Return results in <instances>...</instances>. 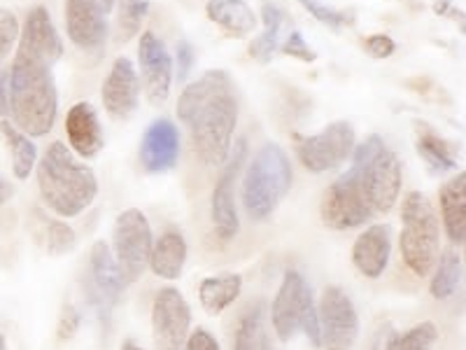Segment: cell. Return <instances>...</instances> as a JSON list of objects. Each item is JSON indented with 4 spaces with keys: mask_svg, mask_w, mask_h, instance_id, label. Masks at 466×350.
I'll use <instances>...</instances> for the list:
<instances>
[{
    "mask_svg": "<svg viewBox=\"0 0 466 350\" xmlns=\"http://www.w3.org/2000/svg\"><path fill=\"white\" fill-rule=\"evenodd\" d=\"M187 264V241L180 232H166L157 243L152 245L149 255V269L164 281H177Z\"/></svg>",
    "mask_w": 466,
    "mask_h": 350,
    "instance_id": "obj_23",
    "label": "cell"
},
{
    "mask_svg": "<svg viewBox=\"0 0 466 350\" xmlns=\"http://www.w3.org/2000/svg\"><path fill=\"white\" fill-rule=\"evenodd\" d=\"M177 117L189 127L198 157L208 166L228 160L238 119V98L227 70H208L182 89Z\"/></svg>",
    "mask_w": 466,
    "mask_h": 350,
    "instance_id": "obj_1",
    "label": "cell"
},
{
    "mask_svg": "<svg viewBox=\"0 0 466 350\" xmlns=\"http://www.w3.org/2000/svg\"><path fill=\"white\" fill-rule=\"evenodd\" d=\"M461 273H464V269H461L460 255L452 252V250L443 252L439 264H434V278H431V287H430L431 297L439 299V302L452 297L461 283Z\"/></svg>",
    "mask_w": 466,
    "mask_h": 350,
    "instance_id": "obj_31",
    "label": "cell"
},
{
    "mask_svg": "<svg viewBox=\"0 0 466 350\" xmlns=\"http://www.w3.org/2000/svg\"><path fill=\"white\" fill-rule=\"evenodd\" d=\"M319 345L324 350H352L360 336V315L352 299L339 285L322 290L318 304Z\"/></svg>",
    "mask_w": 466,
    "mask_h": 350,
    "instance_id": "obj_10",
    "label": "cell"
},
{
    "mask_svg": "<svg viewBox=\"0 0 466 350\" xmlns=\"http://www.w3.org/2000/svg\"><path fill=\"white\" fill-rule=\"evenodd\" d=\"M245 160H248V140L238 139L233 145V152H228V160L224 161L227 166L219 175L218 185L212 190V224H215V233L222 241H231L240 229L238 211H236V180H238Z\"/></svg>",
    "mask_w": 466,
    "mask_h": 350,
    "instance_id": "obj_13",
    "label": "cell"
},
{
    "mask_svg": "<svg viewBox=\"0 0 466 350\" xmlns=\"http://www.w3.org/2000/svg\"><path fill=\"white\" fill-rule=\"evenodd\" d=\"M355 145V127L345 119L329 124L327 129L313 133V136H297V140H294L299 160L313 173H327V170L339 169L345 160H350Z\"/></svg>",
    "mask_w": 466,
    "mask_h": 350,
    "instance_id": "obj_9",
    "label": "cell"
},
{
    "mask_svg": "<svg viewBox=\"0 0 466 350\" xmlns=\"http://www.w3.org/2000/svg\"><path fill=\"white\" fill-rule=\"evenodd\" d=\"M58 94L52 66L16 52L10 68V115L26 136H47L56 122Z\"/></svg>",
    "mask_w": 466,
    "mask_h": 350,
    "instance_id": "obj_2",
    "label": "cell"
},
{
    "mask_svg": "<svg viewBox=\"0 0 466 350\" xmlns=\"http://www.w3.org/2000/svg\"><path fill=\"white\" fill-rule=\"evenodd\" d=\"M0 350H7V341L3 335H0Z\"/></svg>",
    "mask_w": 466,
    "mask_h": 350,
    "instance_id": "obj_46",
    "label": "cell"
},
{
    "mask_svg": "<svg viewBox=\"0 0 466 350\" xmlns=\"http://www.w3.org/2000/svg\"><path fill=\"white\" fill-rule=\"evenodd\" d=\"M233 350H273L268 329H266L264 302H255L245 308L233 335Z\"/></svg>",
    "mask_w": 466,
    "mask_h": 350,
    "instance_id": "obj_27",
    "label": "cell"
},
{
    "mask_svg": "<svg viewBox=\"0 0 466 350\" xmlns=\"http://www.w3.org/2000/svg\"><path fill=\"white\" fill-rule=\"evenodd\" d=\"M350 170L355 173L364 201L373 215H385L392 211L401 194V164L399 157L387 148L380 136H369L361 145H355Z\"/></svg>",
    "mask_w": 466,
    "mask_h": 350,
    "instance_id": "obj_4",
    "label": "cell"
},
{
    "mask_svg": "<svg viewBox=\"0 0 466 350\" xmlns=\"http://www.w3.org/2000/svg\"><path fill=\"white\" fill-rule=\"evenodd\" d=\"M0 133L5 136L7 145L12 149V173H15L16 180H26L28 175L33 173L37 164V148L26 133H22L15 124H10L7 119L0 122Z\"/></svg>",
    "mask_w": 466,
    "mask_h": 350,
    "instance_id": "obj_28",
    "label": "cell"
},
{
    "mask_svg": "<svg viewBox=\"0 0 466 350\" xmlns=\"http://www.w3.org/2000/svg\"><path fill=\"white\" fill-rule=\"evenodd\" d=\"M101 98L112 119H127L133 115L140 98V77L131 58L119 57L112 64V70L101 87Z\"/></svg>",
    "mask_w": 466,
    "mask_h": 350,
    "instance_id": "obj_17",
    "label": "cell"
},
{
    "mask_svg": "<svg viewBox=\"0 0 466 350\" xmlns=\"http://www.w3.org/2000/svg\"><path fill=\"white\" fill-rule=\"evenodd\" d=\"M261 19H264V31L257 37L255 43L249 45V54L261 61V64H268L273 54L280 49V31L282 24H285V12L280 10L273 3H264L261 7Z\"/></svg>",
    "mask_w": 466,
    "mask_h": 350,
    "instance_id": "obj_29",
    "label": "cell"
},
{
    "mask_svg": "<svg viewBox=\"0 0 466 350\" xmlns=\"http://www.w3.org/2000/svg\"><path fill=\"white\" fill-rule=\"evenodd\" d=\"M299 3H301V5L306 7V10L310 12L319 24L334 28V31H340V28L352 26V24H355V15H352V12L336 10V7L322 3V0H299Z\"/></svg>",
    "mask_w": 466,
    "mask_h": 350,
    "instance_id": "obj_34",
    "label": "cell"
},
{
    "mask_svg": "<svg viewBox=\"0 0 466 350\" xmlns=\"http://www.w3.org/2000/svg\"><path fill=\"white\" fill-rule=\"evenodd\" d=\"M149 12L147 0H124L119 19H116V43H128L143 26Z\"/></svg>",
    "mask_w": 466,
    "mask_h": 350,
    "instance_id": "obj_33",
    "label": "cell"
},
{
    "mask_svg": "<svg viewBox=\"0 0 466 350\" xmlns=\"http://www.w3.org/2000/svg\"><path fill=\"white\" fill-rule=\"evenodd\" d=\"M401 255L415 276H427L434 269L441 250V224L434 203L422 191H410L401 203Z\"/></svg>",
    "mask_w": 466,
    "mask_h": 350,
    "instance_id": "obj_6",
    "label": "cell"
},
{
    "mask_svg": "<svg viewBox=\"0 0 466 350\" xmlns=\"http://www.w3.org/2000/svg\"><path fill=\"white\" fill-rule=\"evenodd\" d=\"M107 12L98 0H66V31L73 45L98 52L107 40Z\"/></svg>",
    "mask_w": 466,
    "mask_h": 350,
    "instance_id": "obj_16",
    "label": "cell"
},
{
    "mask_svg": "<svg viewBox=\"0 0 466 350\" xmlns=\"http://www.w3.org/2000/svg\"><path fill=\"white\" fill-rule=\"evenodd\" d=\"M206 15L233 37H245L257 28V15L245 0H210Z\"/></svg>",
    "mask_w": 466,
    "mask_h": 350,
    "instance_id": "obj_24",
    "label": "cell"
},
{
    "mask_svg": "<svg viewBox=\"0 0 466 350\" xmlns=\"http://www.w3.org/2000/svg\"><path fill=\"white\" fill-rule=\"evenodd\" d=\"M319 215H322V222L327 227L339 229V232L364 227L373 218V212L366 206L364 194H361L360 182H357L352 170L348 169L339 180L329 185L322 197Z\"/></svg>",
    "mask_w": 466,
    "mask_h": 350,
    "instance_id": "obj_12",
    "label": "cell"
},
{
    "mask_svg": "<svg viewBox=\"0 0 466 350\" xmlns=\"http://www.w3.org/2000/svg\"><path fill=\"white\" fill-rule=\"evenodd\" d=\"M35 236L40 239L47 255L58 257L73 252L75 245H77V236H75V232L68 224L61 222V220L45 218V215H35Z\"/></svg>",
    "mask_w": 466,
    "mask_h": 350,
    "instance_id": "obj_30",
    "label": "cell"
},
{
    "mask_svg": "<svg viewBox=\"0 0 466 350\" xmlns=\"http://www.w3.org/2000/svg\"><path fill=\"white\" fill-rule=\"evenodd\" d=\"M180 160V131L170 119L161 117L147 127L140 143V164L147 173H166Z\"/></svg>",
    "mask_w": 466,
    "mask_h": 350,
    "instance_id": "obj_19",
    "label": "cell"
},
{
    "mask_svg": "<svg viewBox=\"0 0 466 350\" xmlns=\"http://www.w3.org/2000/svg\"><path fill=\"white\" fill-rule=\"evenodd\" d=\"M112 245H115V260L127 283L140 281V276L149 266L154 245L152 227L143 211L128 208L116 215L115 229H112Z\"/></svg>",
    "mask_w": 466,
    "mask_h": 350,
    "instance_id": "obj_8",
    "label": "cell"
},
{
    "mask_svg": "<svg viewBox=\"0 0 466 350\" xmlns=\"http://www.w3.org/2000/svg\"><path fill=\"white\" fill-rule=\"evenodd\" d=\"M415 149L434 173H451L457 169L455 148L443 136H439L430 124L415 122Z\"/></svg>",
    "mask_w": 466,
    "mask_h": 350,
    "instance_id": "obj_25",
    "label": "cell"
},
{
    "mask_svg": "<svg viewBox=\"0 0 466 350\" xmlns=\"http://www.w3.org/2000/svg\"><path fill=\"white\" fill-rule=\"evenodd\" d=\"M10 199H12V185L3 178V175H0V208L5 206Z\"/></svg>",
    "mask_w": 466,
    "mask_h": 350,
    "instance_id": "obj_43",
    "label": "cell"
},
{
    "mask_svg": "<svg viewBox=\"0 0 466 350\" xmlns=\"http://www.w3.org/2000/svg\"><path fill=\"white\" fill-rule=\"evenodd\" d=\"M187 350H219L218 339L208 332V329H197L187 336Z\"/></svg>",
    "mask_w": 466,
    "mask_h": 350,
    "instance_id": "obj_40",
    "label": "cell"
},
{
    "mask_svg": "<svg viewBox=\"0 0 466 350\" xmlns=\"http://www.w3.org/2000/svg\"><path fill=\"white\" fill-rule=\"evenodd\" d=\"M270 323L280 341H289L303 332L313 345H319V318L313 290L297 269L282 276L280 290L270 304Z\"/></svg>",
    "mask_w": 466,
    "mask_h": 350,
    "instance_id": "obj_7",
    "label": "cell"
},
{
    "mask_svg": "<svg viewBox=\"0 0 466 350\" xmlns=\"http://www.w3.org/2000/svg\"><path fill=\"white\" fill-rule=\"evenodd\" d=\"M127 285V278H124L122 269L116 264L112 250L107 248L106 241H96L89 255L86 299L91 302L103 324L110 323V311L119 304Z\"/></svg>",
    "mask_w": 466,
    "mask_h": 350,
    "instance_id": "obj_11",
    "label": "cell"
},
{
    "mask_svg": "<svg viewBox=\"0 0 466 350\" xmlns=\"http://www.w3.org/2000/svg\"><path fill=\"white\" fill-rule=\"evenodd\" d=\"M434 12L441 16H451V19H455V22L460 19V26H464V15H461V10H457L452 0H436Z\"/></svg>",
    "mask_w": 466,
    "mask_h": 350,
    "instance_id": "obj_42",
    "label": "cell"
},
{
    "mask_svg": "<svg viewBox=\"0 0 466 350\" xmlns=\"http://www.w3.org/2000/svg\"><path fill=\"white\" fill-rule=\"evenodd\" d=\"M66 136L77 157L91 160L101 152L106 139H103V129L98 122V112L91 103L80 101L70 108L66 115Z\"/></svg>",
    "mask_w": 466,
    "mask_h": 350,
    "instance_id": "obj_21",
    "label": "cell"
},
{
    "mask_svg": "<svg viewBox=\"0 0 466 350\" xmlns=\"http://www.w3.org/2000/svg\"><path fill=\"white\" fill-rule=\"evenodd\" d=\"M175 58H177V82H187L189 80L191 68L197 64L194 47H191L187 40H180V43H177V49H175Z\"/></svg>",
    "mask_w": 466,
    "mask_h": 350,
    "instance_id": "obj_39",
    "label": "cell"
},
{
    "mask_svg": "<svg viewBox=\"0 0 466 350\" xmlns=\"http://www.w3.org/2000/svg\"><path fill=\"white\" fill-rule=\"evenodd\" d=\"M466 175L457 173L452 180L441 187L439 203L443 229L452 245H464L466 241Z\"/></svg>",
    "mask_w": 466,
    "mask_h": 350,
    "instance_id": "obj_22",
    "label": "cell"
},
{
    "mask_svg": "<svg viewBox=\"0 0 466 350\" xmlns=\"http://www.w3.org/2000/svg\"><path fill=\"white\" fill-rule=\"evenodd\" d=\"M361 47L366 54H371L373 58H387L397 52V43L392 37L385 36V33H376V36H369L361 40Z\"/></svg>",
    "mask_w": 466,
    "mask_h": 350,
    "instance_id": "obj_37",
    "label": "cell"
},
{
    "mask_svg": "<svg viewBox=\"0 0 466 350\" xmlns=\"http://www.w3.org/2000/svg\"><path fill=\"white\" fill-rule=\"evenodd\" d=\"M98 3H101V7L106 12H110L112 10V3H115V0H98Z\"/></svg>",
    "mask_w": 466,
    "mask_h": 350,
    "instance_id": "obj_45",
    "label": "cell"
},
{
    "mask_svg": "<svg viewBox=\"0 0 466 350\" xmlns=\"http://www.w3.org/2000/svg\"><path fill=\"white\" fill-rule=\"evenodd\" d=\"M82 324V315L80 311L73 306V304H66L64 311H61V318H58V327H56V335L61 341H68L77 335V329Z\"/></svg>",
    "mask_w": 466,
    "mask_h": 350,
    "instance_id": "obj_38",
    "label": "cell"
},
{
    "mask_svg": "<svg viewBox=\"0 0 466 350\" xmlns=\"http://www.w3.org/2000/svg\"><path fill=\"white\" fill-rule=\"evenodd\" d=\"M436 339H439V329L434 323H420L413 329H408L403 335L392 336L387 341L385 350H431Z\"/></svg>",
    "mask_w": 466,
    "mask_h": 350,
    "instance_id": "obj_32",
    "label": "cell"
},
{
    "mask_svg": "<svg viewBox=\"0 0 466 350\" xmlns=\"http://www.w3.org/2000/svg\"><path fill=\"white\" fill-rule=\"evenodd\" d=\"M191 311L180 290L164 287L152 304V335L161 350H180L189 336Z\"/></svg>",
    "mask_w": 466,
    "mask_h": 350,
    "instance_id": "obj_14",
    "label": "cell"
},
{
    "mask_svg": "<svg viewBox=\"0 0 466 350\" xmlns=\"http://www.w3.org/2000/svg\"><path fill=\"white\" fill-rule=\"evenodd\" d=\"M392 255V227L373 224L357 236L352 245V264L366 278H380Z\"/></svg>",
    "mask_w": 466,
    "mask_h": 350,
    "instance_id": "obj_20",
    "label": "cell"
},
{
    "mask_svg": "<svg viewBox=\"0 0 466 350\" xmlns=\"http://www.w3.org/2000/svg\"><path fill=\"white\" fill-rule=\"evenodd\" d=\"M240 292H243L240 273H219V276L203 278L198 285V299L208 315H219L240 297Z\"/></svg>",
    "mask_w": 466,
    "mask_h": 350,
    "instance_id": "obj_26",
    "label": "cell"
},
{
    "mask_svg": "<svg viewBox=\"0 0 466 350\" xmlns=\"http://www.w3.org/2000/svg\"><path fill=\"white\" fill-rule=\"evenodd\" d=\"M280 49L282 54H287V57L291 58H299L303 64H315V61H318V52L308 47V43L303 40V36L299 31H291Z\"/></svg>",
    "mask_w": 466,
    "mask_h": 350,
    "instance_id": "obj_36",
    "label": "cell"
},
{
    "mask_svg": "<svg viewBox=\"0 0 466 350\" xmlns=\"http://www.w3.org/2000/svg\"><path fill=\"white\" fill-rule=\"evenodd\" d=\"M291 187V164L285 149L276 143L261 145L252 157L243 180V208L249 220L270 218Z\"/></svg>",
    "mask_w": 466,
    "mask_h": 350,
    "instance_id": "obj_5",
    "label": "cell"
},
{
    "mask_svg": "<svg viewBox=\"0 0 466 350\" xmlns=\"http://www.w3.org/2000/svg\"><path fill=\"white\" fill-rule=\"evenodd\" d=\"M19 33H22V26L16 22V16L5 7H0V58L10 54V49L19 40Z\"/></svg>",
    "mask_w": 466,
    "mask_h": 350,
    "instance_id": "obj_35",
    "label": "cell"
},
{
    "mask_svg": "<svg viewBox=\"0 0 466 350\" xmlns=\"http://www.w3.org/2000/svg\"><path fill=\"white\" fill-rule=\"evenodd\" d=\"M37 187L43 201L58 218H77L98 194L94 170L61 140L49 145L43 160L37 161Z\"/></svg>",
    "mask_w": 466,
    "mask_h": 350,
    "instance_id": "obj_3",
    "label": "cell"
},
{
    "mask_svg": "<svg viewBox=\"0 0 466 350\" xmlns=\"http://www.w3.org/2000/svg\"><path fill=\"white\" fill-rule=\"evenodd\" d=\"M0 117H10V70H0Z\"/></svg>",
    "mask_w": 466,
    "mask_h": 350,
    "instance_id": "obj_41",
    "label": "cell"
},
{
    "mask_svg": "<svg viewBox=\"0 0 466 350\" xmlns=\"http://www.w3.org/2000/svg\"><path fill=\"white\" fill-rule=\"evenodd\" d=\"M16 52L37 58V61H43L47 66H54L58 58L64 57V43L58 37V31L54 26L47 7L37 5L28 12L22 33H19Z\"/></svg>",
    "mask_w": 466,
    "mask_h": 350,
    "instance_id": "obj_18",
    "label": "cell"
},
{
    "mask_svg": "<svg viewBox=\"0 0 466 350\" xmlns=\"http://www.w3.org/2000/svg\"><path fill=\"white\" fill-rule=\"evenodd\" d=\"M122 350H145V348H140V345L136 344V341L128 339V341H124V344H122Z\"/></svg>",
    "mask_w": 466,
    "mask_h": 350,
    "instance_id": "obj_44",
    "label": "cell"
},
{
    "mask_svg": "<svg viewBox=\"0 0 466 350\" xmlns=\"http://www.w3.org/2000/svg\"><path fill=\"white\" fill-rule=\"evenodd\" d=\"M138 61L149 103L161 106L168 101L170 87H173V58H170L164 40L154 36L152 31H145L140 36Z\"/></svg>",
    "mask_w": 466,
    "mask_h": 350,
    "instance_id": "obj_15",
    "label": "cell"
}]
</instances>
